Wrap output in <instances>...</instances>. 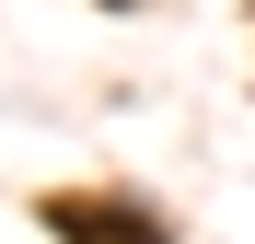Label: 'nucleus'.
Wrapping results in <instances>:
<instances>
[{
  "mask_svg": "<svg viewBox=\"0 0 255 244\" xmlns=\"http://www.w3.org/2000/svg\"><path fill=\"white\" fill-rule=\"evenodd\" d=\"M58 244H162V221H139L128 198H47Z\"/></svg>",
  "mask_w": 255,
  "mask_h": 244,
  "instance_id": "nucleus-1",
  "label": "nucleus"
}]
</instances>
